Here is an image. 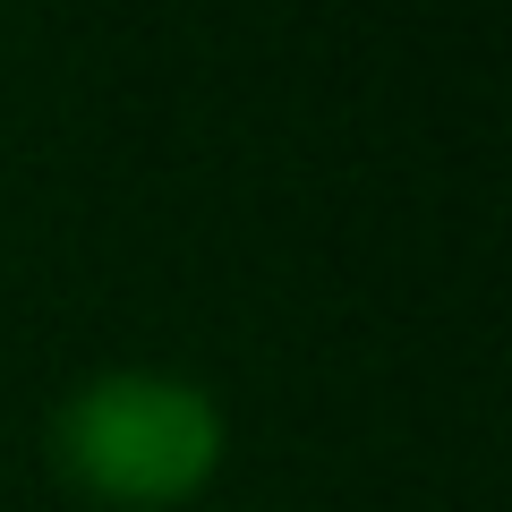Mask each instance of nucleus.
<instances>
[{
  "instance_id": "obj_1",
  "label": "nucleus",
  "mask_w": 512,
  "mask_h": 512,
  "mask_svg": "<svg viewBox=\"0 0 512 512\" xmlns=\"http://www.w3.org/2000/svg\"><path fill=\"white\" fill-rule=\"evenodd\" d=\"M222 402L171 367H103L52 410V461L77 495L120 512H171L222 470Z\"/></svg>"
}]
</instances>
